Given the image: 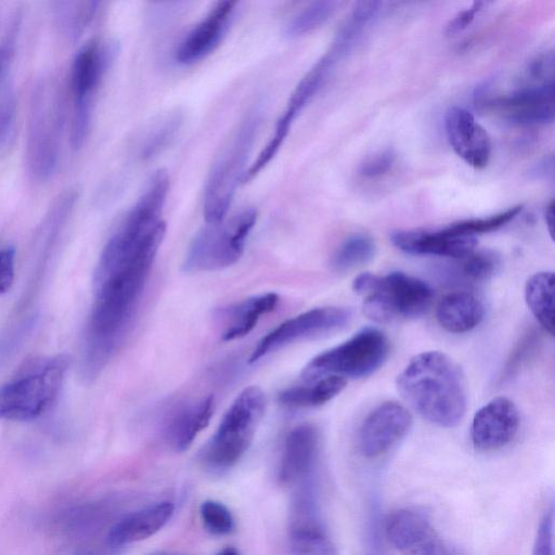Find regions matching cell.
Masks as SVG:
<instances>
[{"mask_svg": "<svg viewBox=\"0 0 555 555\" xmlns=\"http://www.w3.org/2000/svg\"><path fill=\"white\" fill-rule=\"evenodd\" d=\"M28 122L27 160L30 172L40 180L56 167L60 111L55 98L44 86L34 93Z\"/></svg>", "mask_w": 555, "mask_h": 555, "instance_id": "obj_10", "label": "cell"}, {"mask_svg": "<svg viewBox=\"0 0 555 555\" xmlns=\"http://www.w3.org/2000/svg\"><path fill=\"white\" fill-rule=\"evenodd\" d=\"M217 555H238V553L233 547H227L220 551Z\"/></svg>", "mask_w": 555, "mask_h": 555, "instance_id": "obj_45", "label": "cell"}, {"mask_svg": "<svg viewBox=\"0 0 555 555\" xmlns=\"http://www.w3.org/2000/svg\"><path fill=\"white\" fill-rule=\"evenodd\" d=\"M485 315L482 300L465 289L444 295L436 308L439 325L447 332L460 334L475 328Z\"/></svg>", "mask_w": 555, "mask_h": 555, "instance_id": "obj_23", "label": "cell"}, {"mask_svg": "<svg viewBox=\"0 0 555 555\" xmlns=\"http://www.w3.org/2000/svg\"><path fill=\"white\" fill-rule=\"evenodd\" d=\"M553 520V509L550 508L539 522L532 555H554Z\"/></svg>", "mask_w": 555, "mask_h": 555, "instance_id": "obj_38", "label": "cell"}, {"mask_svg": "<svg viewBox=\"0 0 555 555\" xmlns=\"http://www.w3.org/2000/svg\"><path fill=\"white\" fill-rule=\"evenodd\" d=\"M173 512V503L163 501L128 514L111 528L107 543L111 547H120L145 540L159 531Z\"/></svg>", "mask_w": 555, "mask_h": 555, "instance_id": "obj_21", "label": "cell"}, {"mask_svg": "<svg viewBox=\"0 0 555 555\" xmlns=\"http://www.w3.org/2000/svg\"><path fill=\"white\" fill-rule=\"evenodd\" d=\"M10 49L5 46L0 48V77L3 74L10 56Z\"/></svg>", "mask_w": 555, "mask_h": 555, "instance_id": "obj_43", "label": "cell"}, {"mask_svg": "<svg viewBox=\"0 0 555 555\" xmlns=\"http://www.w3.org/2000/svg\"><path fill=\"white\" fill-rule=\"evenodd\" d=\"M117 53L113 41H90L79 49L72 66L74 116L70 143L79 150L89 132L93 95Z\"/></svg>", "mask_w": 555, "mask_h": 555, "instance_id": "obj_9", "label": "cell"}, {"mask_svg": "<svg viewBox=\"0 0 555 555\" xmlns=\"http://www.w3.org/2000/svg\"><path fill=\"white\" fill-rule=\"evenodd\" d=\"M353 291L363 297V311L376 322L416 318L429 307L433 288L423 280L396 271L386 275H358Z\"/></svg>", "mask_w": 555, "mask_h": 555, "instance_id": "obj_3", "label": "cell"}, {"mask_svg": "<svg viewBox=\"0 0 555 555\" xmlns=\"http://www.w3.org/2000/svg\"><path fill=\"white\" fill-rule=\"evenodd\" d=\"M214 410L215 398L211 395L176 405L164 420L165 439L176 451H185L207 427Z\"/></svg>", "mask_w": 555, "mask_h": 555, "instance_id": "obj_20", "label": "cell"}, {"mask_svg": "<svg viewBox=\"0 0 555 555\" xmlns=\"http://www.w3.org/2000/svg\"><path fill=\"white\" fill-rule=\"evenodd\" d=\"M336 1H314L294 15L285 25L284 34L288 38L307 35L321 27L333 15Z\"/></svg>", "mask_w": 555, "mask_h": 555, "instance_id": "obj_30", "label": "cell"}, {"mask_svg": "<svg viewBox=\"0 0 555 555\" xmlns=\"http://www.w3.org/2000/svg\"><path fill=\"white\" fill-rule=\"evenodd\" d=\"M69 360L44 359L0 386V420L27 422L42 415L63 386Z\"/></svg>", "mask_w": 555, "mask_h": 555, "instance_id": "obj_4", "label": "cell"}, {"mask_svg": "<svg viewBox=\"0 0 555 555\" xmlns=\"http://www.w3.org/2000/svg\"><path fill=\"white\" fill-rule=\"evenodd\" d=\"M385 531L388 541L402 555H452L430 522L414 511L392 513Z\"/></svg>", "mask_w": 555, "mask_h": 555, "instance_id": "obj_15", "label": "cell"}, {"mask_svg": "<svg viewBox=\"0 0 555 555\" xmlns=\"http://www.w3.org/2000/svg\"><path fill=\"white\" fill-rule=\"evenodd\" d=\"M279 300L278 294L266 293L248 297L219 310L217 317L224 324L221 339L231 341L249 334L262 315L276 308Z\"/></svg>", "mask_w": 555, "mask_h": 555, "instance_id": "obj_22", "label": "cell"}, {"mask_svg": "<svg viewBox=\"0 0 555 555\" xmlns=\"http://www.w3.org/2000/svg\"><path fill=\"white\" fill-rule=\"evenodd\" d=\"M98 5V1L59 2L56 12L61 28L76 40L93 18Z\"/></svg>", "mask_w": 555, "mask_h": 555, "instance_id": "obj_31", "label": "cell"}, {"mask_svg": "<svg viewBox=\"0 0 555 555\" xmlns=\"http://www.w3.org/2000/svg\"><path fill=\"white\" fill-rule=\"evenodd\" d=\"M257 209L246 207L228 221L207 223L192 240L182 268L185 272H207L235 264L256 224Z\"/></svg>", "mask_w": 555, "mask_h": 555, "instance_id": "obj_8", "label": "cell"}, {"mask_svg": "<svg viewBox=\"0 0 555 555\" xmlns=\"http://www.w3.org/2000/svg\"><path fill=\"white\" fill-rule=\"evenodd\" d=\"M375 251L376 245L371 236L353 234L336 249L332 258V267L338 272L352 270L369 262Z\"/></svg>", "mask_w": 555, "mask_h": 555, "instance_id": "obj_29", "label": "cell"}, {"mask_svg": "<svg viewBox=\"0 0 555 555\" xmlns=\"http://www.w3.org/2000/svg\"><path fill=\"white\" fill-rule=\"evenodd\" d=\"M72 555H102L98 551L89 547L79 548L74 552Z\"/></svg>", "mask_w": 555, "mask_h": 555, "instance_id": "obj_44", "label": "cell"}, {"mask_svg": "<svg viewBox=\"0 0 555 555\" xmlns=\"http://www.w3.org/2000/svg\"><path fill=\"white\" fill-rule=\"evenodd\" d=\"M352 319V311L346 307H319L302 312L281 323L268 333L254 349L249 362L292 343L323 335L345 327Z\"/></svg>", "mask_w": 555, "mask_h": 555, "instance_id": "obj_11", "label": "cell"}, {"mask_svg": "<svg viewBox=\"0 0 555 555\" xmlns=\"http://www.w3.org/2000/svg\"><path fill=\"white\" fill-rule=\"evenodd\" d=\"M264 409L266 397L259 387L249 386L243 389L204 448V463L214 470L234 466L249 448Z\"/></svg>", "mask_w": 555, "mask_h": 555, "instance_id": "obj_6", "label": "cell"}, {"mask_svg": "<svg viewBox=\"0 0 555 555\" xmlns=\"http://www.w3.org/2000/svg\"><path fill=\"white\" fill-rule=\"evenodd\" d=\"M289 547L292 555H340L315 513L292 514Z\"/></svg>", "mask_w": 555, "mask_h": 555, "instance_id": "obj_24", "label": "cell"}, {"mask_svg": "<svg viewBox=\"0 0 555 555\" xmlns=\"http://www.w3.org/2000/svg\"><path fill=\"white\" fill-rule=\"evenodd\" d=\"M15 248L7 246L0 249V295L7 293L14 281Z\"/></svg>", "mask_w": 555, "mask_h": 555, "instance_id": "obj_39", "label": "cell"}, {"mask_svg": "<svg viewBox=\"0 0 555 555\" xmlns=\"http://www.w3.org/2000/svg\"><path fill=\"white\" fill-rule=\"evenodd\" d=\"M184 120L183 112L175 109L158 119L142 138L139 156L150 160L165 151L177 137Z\"/></svg>", "mask_w": 555, "mask_h": 555, "instance_id": "obj_28", "label": "cell"}, {"mask_svg": "<svg viewBox=\"0 0 555 555\" xmlns=\"http://www.w3.org/2000/svg\"><path fill=\"white\" fill-rule=\"evenodd\" d=\"M166 233L160 222L125 261L95 267L93 305L82 334L79 371L92 380L122 346L131 330L154 259Z\"/></svg>", "mask_w": 555, "mask_h": 555, "instance_id": "obj_1", "label": "cell"}, {"mask_svg": "<svg viewBox=\"0 0 555 555\" xmlns=\"http://www.w3.org/2000/svg\"><path fill=\"white\" fill-rule=\"evenodd\" d=\"M475 103L518 125H545L555 116L554 83H526L507 94L476 99Z\"/></svg>", "mask_w": 555, "mask_h": 555, "instance_id": "obj_12", "label": "cell"}, {"mask_svg": "<svg viewBox=\"0 0 555 555\" xmlns=\"http://www.w3.org/2000/svg\"><path fill=\"white\" fill-rule=\"evenodd\" d=\"M382 7L380 1H358L353 4L349 17L366 27L377 16Z\"/></svg>", "mask_w": 555, "mask_h": 555, "instance_id": "obj_40", "label": "cell"}, {"mask_svg": "<svg viewBox=\"0 0 555 555\" xmlns=\"http://www.w3.org/2000/svg\"><path fill=\"white\" fill-rule=\"evenodd\" d=\"M554 273L541 271L532 274L525 285V300L540 325L554 333Z\"/></svg>", "mask_w": 555, "mask_h": 555, "instance_id": "obj_26", "label": "cell"}, {"mask_svg": "<svg viewBox=\"0 0 555 555\" xmlns=\"http://www.w3.org/2000/svg\"><path fill=\"white\" fill-rule=\"evenodd\" d=\"M16 116V104L13 89L9 82L0 87V149L10 141Z\"/></svg>", "mask_w": 555, "mask_h": 555, "instance_id": "obj_36", "label": "cell"}, {"mask_svg": "<svg viewBox=\"0 0 555 555\" xmlns=\"http://www.w3.org/2000/svg\"><path fill=\"white\" fill-rule=\"evenodd\" d=\"M261 122V111L254 107L242 119L209 172L204 193V216L207 223L223 221Z\"/></svg>", "mask_w": 555, "mask_h": 555, "instance_id": "obj_5", "label": "cell"}, {"mask_svg": "<svg viewBox=\"0 0 555 555\" xmlns=\"http://www.w3.org/2000/svg\"><path fill=\"white\" fill-rule=\"evenodd\" d=\"M396 163V152L385 149L365 157L358 168V175L367 181L379 180L392 171Z\"/></svg>", "mask_w": 555, "mask_h": 555, "instance_id": "obj_35", "label": "cell"}, {"mask_svg": "<svg viewBox=\"0 0 555 555\" xmlns=\"http://www.w3.org/2000/svg\"><path fill=\"white\" fill-rule=\"evenodd\" d=\"M397 388L409 405L431 424L450 428L464 417L467 396L463 373L441 351L413 357L398 375Z\"/></svg>", "mask_w": 555, "mask_h": 555, "instance_id": "obj_2", "label": "cell"}, {"mask_svg": "<svg viewBox=\"0 0 555 555\" xmlns=\"http://www.w3.org/2000/svg\"><path fill=\"white\" fill-rule=\"evenodd\" d=\"M527 83H554V53L547 51L533 59L526 70Z\"/></svg>", "mask_w": 555, "mask_h": 555, "instance_id": "obj_37", "label": "cell"}, {"mask_svg": "<svg viewBox=\"0 0 555 555\" xmlns=\"http://www.w3.org/2000/svg\"><path fill=\"white\" fill-rule=\"evenodd\" d=\"M483 2L476 1L473 4L459 12L447 25L446 33L448 36H454L464 30L475 18L476 14L481 10Z\"/></svg>", "mask_w": 555, "mask_h": 555, "instance_id": "obj_41", "label": "cell"}, {"mask_svg": "<svg viewBox=\"0 0 555 555\" xmlns=\"http://www.w3.org/2000/svg\"><path fill=\"white\" fill-rule=\"evenodd\" d=\"M544 219L546 223V228L548 230L550 236L554 237V201L552 199L550 204L547 205L545 212H544Z\"/></svg>", "mask_w": 555, "mask_h": 555, "instance_id": "obj_42", "label": "cell"}, {"mask_svg": "<svg viewBox=\"0 0 555 555\" xmlns=\"http://www.w3.org/2000/svg\"><path fill=\"white\" fill-rule=\"evenodd\" d=\"M338 59L327 51L301 78L292 92L287 105L276 121V127L289 132L300 112L317 94Z\"/></svg>", "mask_w": 555, "mask_h": 555, "instance_id": "obj_25", "label": "cell"}, {"mask_svg": "<svg viewBox=\"0 0 555 555\" xmlns=\"http://www.w3.org/2000/svg\"><path fill=\"white\" fill-rule=\"evenodd\" d=\"M520 424L519 411L506 397H495L476 411L470 424L473 446L480 451H494L507 446Z\"/></svg>", "mask_w": 555, "mask_h": 555, "instance_id": "obj_14", "label": "cell"}, {"mask_svg": "<svg viewBox=\"0 0 555 555\" xmlns=\"http://www.w3.org/2000/svg\"><path fill=\"white\" fill-rule=\"evenodd\" d=\"M522 210V205L513 206L488 218H476L457 221L447 227L459 234L475 236L495 231L514 220Z\"/></svg>", "mask_w": 555, "mask_h": 555, "instance_id": "obj_32", "label": "cell"}, {"mask_svg": "<svg viewBox=\"0 0 555 555\" xmlns=\"http://www.w3.org/2000/svg\"><path fill=\"white\" fill-rule=\"evenodd\" d=\"M389 352L388 337L376 327H365L311 359L301 376L307 383L327 376L366 377L383 366Z\"/></svg>", "mask_w": 555, "mask_h": 555, "instance_id": "obj_7", "label": "cell"}, {"mask_svg": "<svg viewBox=\"0 0 555 555\" xmlns=\"http://www.w3.org/2000/svg\"><path fill=\"white\" fill-rule=\"evenodd\" d=\"M237 2H217L185 35L175 51V60L191 65L210 54L221 42L233 18Z\"/></svg>", "mask_w": 555, "mask_h": 555, "instance_id": "obj_16", "label": "cell"}, {"mask_svg": "<svg viewBox=\"0 0 555 555\" xmlns=\"http://www.w3.org/2000/svg\"><path fill=\"white\" fill-rule=\"evenodd\" d=\"M346 387V379L338 376H327L309 385L294 386L279 395V401L292 408L319 406L336 397Z\"/></svg>", "mask_w": 555, "mask_h": 555, "instance_id": "obj_27", "label": "cell"}, {"mask_svg": "<svg viewBox=\"0 0 555 555\" xmlns=\"http://www.w3.org/2000/svg\"><path fill=\"white\" fill-rule=\"evenodd\" d=\"M392 244L411 255L441 256L463 259L477 246L475 236L459 234L448 228L438 231L400 230L391 233Z\"/></svg>", "mask_w": 555, "mask_h": 555, "instance_id": "obj_19", "label": "cell"}, {"mask_svg": "<svg viewBox=\"0 0 555 555\" xmlns=\"http://www.w3.org/2000/svg\"><path fill=\"white\" fill-rule=\"evenodd\" d=\"M500 267V257L492 250L476 249L463 258L462 274L474 282H481L490 279Z\"/></svg>", "mask_w": 555, "mask_h": 555, "instance_id": "obj_33", "label": "cell"}, {"mask_svg": "<svg viewBox=\"0 0 555 555\" xmlns=\"http://www.w3.org/2000/svg\"><path fill=\"white\" fill-rule=\"evenodd\" d=\"M444 129L452 150L466 164L477 169L488 165L491 140L470 112L459 106L450 107L444 115Z\"/></svg>", "mask_w": 555, "mask_h": 555, "instance_id": "obj_18", "label": "cell"}, {"mask_svg": "<svg viewBox=\"0 0 555 555\" xmlns=\"http://www.w3.org/2000/svg\"><path fill=\"white\" fill-rule=\"evenodd\" d=\"M205 528L214 535H225L234 529V518L221 502L206 500L199 508Z\"/></svg>", "mask_w": 555, "mask_h": 555, "instance_id": "obj_34", "label": "cell"}, {"mask_svg": "<svg viewBox=\"0 0 555 555\" xmlns=\"http://www.w3.org/2000/svg\"><path fill=\"white\" fill-rule=\"evenodd\" d=\"M321 439L311 424H302L289 431L285 439L279 480L285 486H300L311 480L319 463Z\"/></svg>", "mask_w": 555, "mask_h": 555, "instance_id": "obj_17", "label": "cell"}, {"mask_svg": "<svg viewBox=\"0 0 555 555\" xmlns=\"http://www.w3.org/2000/svg\"><path fill=\"white\" fill-rule=\"evenodd\" d=\"M412 415L397 401H385L363 420L359 430V448L369 459L387 453L410 429Z\"/></svg>", "mask_w": 555, "mask_h": 555, "instance_id": "obj_13", "label": "cell"}]
</instances>
